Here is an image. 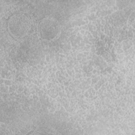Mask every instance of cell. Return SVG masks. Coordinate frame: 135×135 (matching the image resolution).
Segmentation results:
<instances>
[{
	"label": "cell",
	"instance_id": "1",
	"mask_svg": "<svg viewBox=\"0 0 135 135\" xmlns=\"http://www.w3.org/2000/svg\"><path fill=\"white\" fill-rule=\"evenodd\" d=\"M30 19L24 14H17L9 19V29L14 36L20 38L24 36L30 28Z\"/></svg>",
	"mask_w": 135,
	"mask_h": 135
},
{
	"label": "cell",
	"instance_id": "2",
	"mask_svg": "<svg viewBox=\"0 0 135 135\" xmlns=\"http://www.w3.org/2000/svg\"><path fill=\"white\" fill-rule=\"evenodd\" d=\"M40 34L41 37L45 40L55 38L60 32V25L55 19L45 18L40 24Z\"/></svg>",
	"mask_w": 135,
	"mask_h": 135
}]
</instances>
